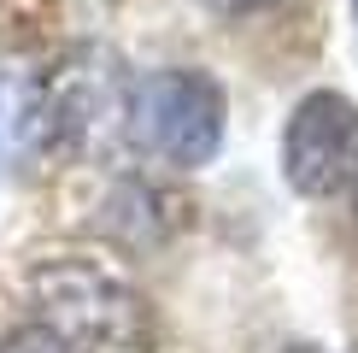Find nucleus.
<instances>
[{
	"label": "nucleus",
	"instance_id": "f03ea898",
	"mask_svg": "<svg viewBox=\"0 0 358 353\" xmlns=\"http://www.w3.org/2000/svg\"><path fill=\"white\" fill-rule=\"evenodd\" d=\"M129 136L176 171H200L223 147V88L206 71L171 65L129 88Z\"/></svg>",
	"mask_w": 358,
	"mask_h": 353
},
{
	"label": "nucleus",
	"instance_id": "0eeeda50",
	"mask_svg": "<svg viewBox=\"0 0 358 353\" xmlns=\"http://www.w3.org/2000/svg\"><path fill=\"white\" fill-rule=\"evenodd\" d=\"M282 353H323V347H282Z\"/></svg>",
	"mask_w": 358,
	"mask_h": 353
},
{
	"label": "nucleus",
	"instance_id": "20e7f679",
	"mask_svg": "<svg viewBox=\"0 0 358 353\" xmlns=\"http://www.w3.org/2000/svg\"><path fill=\"white\" fill-rule=\"evenodd\" d=\"M53 24H59L53 0H0V36H6V41L36 48V41L53 36Z\"/></svg>",
	"mask_w": 358,
	"mask_h": 353
},
{
	"label": "nucleus",
	"instance_id": "f257e3e1",
	"mask_svg": "<svg viewBox=\"0 0 358 353\" xmlns=\"http://www.w3.org/2000/svg\"><path fill=\"white\" fill-rule=\"evenodd\" d=\"M24 294L36 324L65 342L71 353H153V312L117 271L83 254H59L29 265Z\"/></svg>",
	"mask_w": 358,
	"mask_h": 353
},
{
	"label": "nucleus",
	"instance_id": "39448f33",
	"mask_svg": "<svg viewBox=\"0 0 358 353\" xmlns=\"http://www.w3.org/2000/svg\"><path fill=\"white\" fill-rule=\"evenodd\" d=\"M0 353H71L48 324H18V330L0 335Z\"/></svg>",
	"mask_w": 358,
	"mask_h": 353
},
{
	"label": "nucleus",
	"instance_id": "6e6552de",
	"mask_svg": "<svg viewBox=\"0 0 358 353\" xmlns=\"http://www.w3.org/2000/svg\"><path fill=\"white\" fill-rule=\"evenodd\" d=\"M352 18H358V0H352Z\"/></svg>",
	"mask_w": 358,
	"mask_h": 353
},
{
	"label": "nucleus",
	"instance_id": "7ed1b4c3",
	"mask_svg": "<svg viewBox=\"0 0 358 353\" xmlns=\"http://www.w3.org/2000/svg\"><path fill=\"white\" fill-rule=\"evenodd\" d=\"M282 176L306 200L358 188V100L335 88H311L282 130Z\"/></svg>",
	"mask_w": 358,
	"mask_h": 353
},
{
	"label": "nucleus",
	"instance_id": "423d86ee",
	"mask_svg": "<svg viewBox=\"0 0 358 353\" xmlns=\"http://www.w3.org/2000/svg\"><path fill=\"white\" fill-rule=\"evenodd\" d=\"M200 6L223 12V18H247V12H264V6H276V0H200Z\"/></svg>",
	"mask_w": 358,
	"mask_h": 353
}]
</instances>
